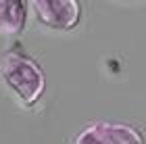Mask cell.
Wrapping results in <instances>:
<instances>
[{
	"label": "cell",
	"instance_id": "cell-2",
	"mask_svg": "<svg viewBox=\"0 0 146 144\" xmlns=\"http://www.w3.org/2000/svg\"><path fill=\"white\" fill-rule=\"evenodd\" d=\"M31 13L42 25L58 31H69L82 19L79 0H29Z\"/></svg>",
	"mask_w": 146,
	"mask_h": 144
},
{
	"label": "cell",
	"instance_id": "cell-4",
	"mask_svg": "<svg viewBox=\"0 0 146 144\" xmlns=\"http://www.w3.org/2000/svg\"><path fill=\"white\" fill-rule=\"evenodd\" d=\"M29 0H0V36L15 38L25 29Z\"/></svg>",
	"mask_w": 146,
	"mask_h": 144
},
{
	"label": "cell",
	"instance_id": "cell-3",
	"mask_svg": "<svg viewBox=\"0 0 146 144\" xmlns=\"http://www.w3.org/2000/svg\"><path fill=\"white\" fill-rule=\"evenodd\" d=\"M71 142L75 144H142L144 136L127 123L94 121L82 129Z\"/></svg>",
	"mask_w": 146,
	"mask_h": 144
},
{
	"label": "cell",
	"instance_id": "cell-1",
	"mask_svg": "<svg viewBox=\"0 0 146 144\" xmlns=\"http://www.w3.org/2000/svg\"><path fill=\"white\" fill-rule=\"evenodd\" d=\"M0 80L23 107H34L46 90L42 67L31 56L15 50L6 52L0 61Z\"/></svg>",
	"mask_w": 146,
	"mask_h": 144
}]
</instances>
